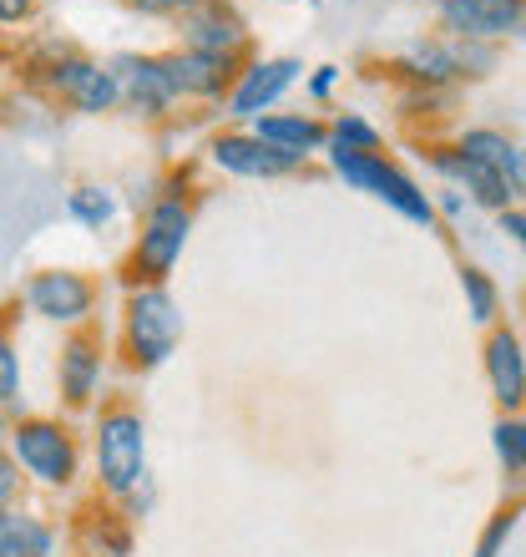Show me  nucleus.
Returning a JSON list of instances; mask_svg holds the SVG:
<instances>
[{
    "mask_svg": "<svg viewBox=\"0 0 526 557\" xmlns=\"http://www.w3.org/2000/svg\"><path fill=\"white\" fill-rule=\"evenodd\" d=\"M26 76L46 91V97L66 102L72 112H82V117H102V112H117V107H122L112 72H107L102 61L82 57L76 46L46 41L41 51L26 61Z\"/></svg>",
    "mask_w": 526,
    "mask_h": 557,
    "instance_id": "2",
    "label": "nucleus"
},
{
    "mask_svg": "<svg viewBox=\"0 0 526 557\" xmlns=\"http://www.w3.org/2000/svg\"><path fill=\"white\" fill-rule=\"evenodd\" d=\"M299 76H304V66H299L293 57H268V61L238 66L234 91L223 97V102H228V117L234 122H259L263 112H274V107L289 97Z\"/></svg>",
    "mask_w": 526,
    "mask_h": 557,
    "instance_id": "8",
    "label": "nucleus"
},
{
    "mask_svg": "<svg viewBox=\"0 0 526 557\" xmlns=\"http://www.w3.org/2000/svg\"><path fill=\"white\" fill-rule=\"evenodd\" d=\"M57 528L30 507H11L0 517V557H57Z\"/></svg>",
    "mask_w": 526,
    "mask_h": 557,
    "instance_id": "19",
    "label": "nucleus"
},
{
    "mask_svg": "<svg viewBox=\"0 0 526 557\" xmlns=\"http://www.w3.org/2000/svg\"><path fill=\"white\" fill-rule=\"evenodd\" d=\"M36 15V0H0V26H26Z\"/></svg>",
    "mask_w": 526,
    "mask_h": 557,
    "instance_id": "33",
    "label": "nucleus"
},
{
    "mask_svg": "<svg viewBox=\"0 0 526 557\" xmlns=\"http://www.w3.org/2000/svg\"><path fill=\"white\" fill-rule=\"evenodd\" d=\"M497 228L526 253V208H501V213H497Z\"/></svg>",
    "mask_w": 526,
    "mask_h": 557,
    "instance_id": "30",
    "label": "nucleus"
},
{
    "mask_svg": "<svg viewBox=\"0 0 526 557\" xmlns=\"http://www.w3.org/2000/svg\"><path fill=\"white\" fill-rule=\"evenodd\" d=\"M243 61L234 57H208V51H188L177 46L162 57V72H167V87H173L177 102H223L234 91V76Z\"/></svg>",
    "mask_w": 526,
    "mask_h": 557,
    "instance_id": "11",
    "label": "nucleus"
},
{
    "mask_svg": "<svg viewBox=\"0 0 526 557\" xmlns=\"http://www.w3.org/2000/svg\"><path fill=\"white\" fill-rule=\"evenodd\" d=\"M102 375H107V350L91 330H72L61 345L57 360V391L66 411H91L102 396Z\"/></svg>",
    "mask_w": 526,
    "mask_h": 557,
    "instance_id": "12",
    "label": "nucleus"
},
{
    "mask_svg": "<svg viewBox=\"0 0 526 557\" xmlns=\"http://www.w3.org/2000/svg\"><path fill=\"white\" fill-rule=\"evenodd\" d=\"M394 72L405 76L410 87H425V91H451L461 82V66H455V51L451 41H415L394 57Z\"/></svg>",
    "mask_w": 526,
    "mask_h": 557,
    "instance_id": "18",
    "label": "nucleus"
},
{
    "mask_svg": "<svg viewBox=\"0 0 526 557\" xmlns=\"http://www.w3.org/2000/svg\"><path fill=\"white\" fill-rule=\"evenodd\" d=\"M30 314H41L46 324H61V330H87L91 314H97V299H102V284L82 269H36L21 289Z\"/></svg>",
    "mask_w": 526,
    "mask_h": 557,
    "instance_id": "7",
    "label": "nucleus"
},
{
    "mask_svg": "<svg viewBox=\"0 0 526 557\" xmlns=\"http://www.w3.org/2000/svg\"><path fill=\"white\" fill-rule=\"evenodd\" d=\"M451 51H455L461 76H486L497 66V46H486V41H451Z\"/></svg>",
    "mask_w": 526,
    "mask_h": 557,
    "instance_id": "27",
    "label": "nucleus"
},
{
    "mask_svg": "<svg viewBox=\"0 0 526 557\" xmlns=\"http://www.w3.org/2000/svg\"><path fill=\"white\" fill-rule=\"evenodd\" d=\"M91 461H97V492L107 502H127L152 476L147 471V421L132 400H112L91 425Z\"/></svg>",
    "mask_w": 526,
    "mask_h": 557,
    "instance_id": "1",
    "label": "nucleus"
},
{
    "mask_svg": "<svg viewBox=\"0 0 526 557\" xmlns=\"http://www.w3.org/2000/svg\"><path fill=\"white\" fill-rule=\"evenodd\" d=\"M461 294H466V314L476 324H497V314H501V289H497V278L486 274L481 264H461Z\"/></svg>",
    "mask_w": 526,
    "mask_h": 557,
    "instance_id": "22",
    "label": "nucleus"
},
{
    "mask_svg": "<svg viewBox=\"0 0 526 557\" xmlns=\"http://www.w3.org/2000/svg\"><path fill=\"white\" fill-rule=\"evenodd\" d=\"M491 446H497L501 471H506L516 486H526V416H501V421L491 425Z\"/></svg>",
    "mask_w": 526,
    "mask_h": 557,
    "instance_id": "23",
    "label": "nucleus"
},
{
    "mask_svg": "<svg viewBox=\"0 0 526 557\" xmlns=\"http://www.w3.org/2000/svg\"><path fill=\"white\" fill-rule=\"evenodd\" d=\"M516 517H522V507H501L497 517H491V528L481 532V543H476V557H501V547L512 543V532H516Z\"/></svg>",
    "mask_w": 526,
    "mask_h": 557,
    "instance_id": "26",
    "label": "nucleus"
},
{
    "mask_svg": "<svg viewBox=\"0 0 526 557\" xmlns=\"http://www.w3.org/2000/svg\"><path fill=\"white\" fill-rule=\"evenodd\" d=\"M430 203H436V219L440 213H446V219H461V213H466V198H461L455 188H446L440 198H430Z\"/></svg>",
    "mask_w": 526,
    "mask_h": 557,
    "instance_id": "34",
    "label": "nucleus"
},
{
    "mask_svg": "<svg viewBox=\"0 0 526 557\" xmlns=\"http://www.w3.org/2000/svg\"><path fill=\"white\" fill-rule=\"evenodd\" d=\"M324 147H345V152H380L385 133L370 117H360V112H339V117L329 122V143Z\"/></svg>",
    "mask_w": 526,
    "mask_h": 557,
    "instance_id": "24",
    "label": "nucleus"
},
{
    "mask_svg": "<svg viewBox=\"0 0 526 557\" xmlns=\"http://www.w3.org/2000/svg\"><path fill=\"white\" fill-rule=\"evenodd\" d=\"M183 46L188 51H208V57H234L243 61L249 51V26L228 0H203L183 15Z\"/></svg>",
    "mask_w": 526,
    "mask_h": 557,
    "instance_id": "16",
    "label": "nucleus"
},
{
    "mask_svg": "<svg viewBox=\"0 0 526 557\" xmlns=\"http://www.w3.org/2000/svg\"><path fill=\"white\" fill-rule=\"evenodd\" d=\"M481 366H486V385H491V400L501 406V416H522V406H526V345H522V335L506 330V324H491V330H486Z\"/></svg>",
    "mask_w": 526,
    "mask_h": 557,
    "instance_id": "14",
    "label": "nucleus"
},
{
    "mask_svg": "<svg viewBox=\"0 0 526 557\" xmlns=\"http://www.w3.org/2000/svg\"><path fill=\"white\" fill-rule=\"evenodd\" d=\"M440 30L451 41H486L497 46L501 36L526 30V0H436Z\"/></svg>",
    "mask_w": 526,
    "mask_h": 557,
    "instance_id": "9",
    "label": "nucleus"
},
{
    "mask_svg": "<svg viewBox=\"0 0 526 557\" xmlns=\"http://www.w3.org/2000/svg\"><path fill=\"white\" fill-rule=\"evenodd\" d=\"M127 5L142 15H177V21H183V15H188L192 5H203V0H127Z\"/></svg>",
    "mask_w": 526,
    "mask_h": 557,
    "instance_id": "29",
    "label": "nucleus"
},
{
    "mask_svg": "<svg viewBox=\"0 0 526 557\" xmlns=\"http://www.w3.org/2000/svg\"><path fill=\"white\" fill-rule=\"evenodd\" d=\"M11 461L21 476L51 492H72L82 476V441L61 416H21L11 421V441H5Z\"/></svg>",
    "mask_w": 526,
    "mask_h": 557,
    "instance_id": "4",
    "label": "nucleus"
},
{
    "mask_svg": "<svg viewBox=\"0 0 526 557\" xmlns=\"http://www.w3.org/2000/svg\"><path fill=\"white\" fill-rule=\"evenodd\" d=\"M82 543H87V557H132V517H122V507L117 512H87Z\"/></svg>",
    "mask_w": 526,
    "mask_h": 557,
    "instance_id": "21",
    "label": "nucleus"
},
{
    "mask_svg": "<svg viewBox=\"0 0 526 557\" xmlns=\"http://www.w3.org/2000/svg\"><path fill=\"white\" fill-rule=\"evenodd\" d=\"M107 72L117 82V97L127 112L137 117H167L177 107L173 87H167V72H162V57H142V51H122V57L107 61Z\"/></svg>",
    "mask_w": 526,
    "mask_h": 557,
    "instance_id": "13",
    "label": "nucleus"
},
{
    "mask_svg": "<svg viewBox=\"0 0 526 557\" xmlns=\"http://www.w3.org/2000/svg\"><path fill=\"white\" fill-rule=\"evenodd\" d=\"M208 162L228 177H253V183H274V177H289L304 168V158H293L284 147L263 143L253 133H218L208 143Z\"/></svg>",
    "mask_w": 526,
    "mask_h": 557,
    "instance_id": "10",
    "label": "nucleus"
},
{
    "mask_svg": "<svg viewBox=\"0 0 526 557\" xmlns=\"http://www.w3.org/2000/svg\"><path fill=\"white\" fill-rule=\"evenodd\" d=\"M249 133L309 162L314 152H324V143H329V122L309 117V112H263V117L253 122Z\"/></svg>",
    "mask_w": 526,
    "mask_h": 557,
    "instance_id": "17",
    "label": "nucleus"
},
{
    "mask_svg": "<svg viewBox=\"0 0 526 557\" xmlns=\"http://www.w3.org/2000/svg\"><path fill=\"white\" fill-rule=\"evenodd\" d=\"M26 396V375H21V350H15V330L11 320L0 314V411L21 406Z\"/></svg>",
    "mask_w": 526,
    "mask_h": 557,
    "instance_id": "25",
    "label": "nucleus"
},
{
    "mask_svg": "<svg viewBox=\"0 0 526 557\" xmlns=\"http://www.w3.org/2000/svg\"><path fill=\"white\" fill-rule=\"evenodd\" d=\"M339 66H314V76H309V97H314V102H329V97H335V87H339Z\"/></svg>",
    "mask_w": 526,
    "mask_h": 557,
    "instance_id": "31",
    "label": "nucleus"
},
{
    "mask_svg": "<svg viewBox=\"0 0 526 557\" xmlns=\"http://www.w3.org/2000/svg\"><path fill=\"white\" fill-rule=\"evenodd\" d=\"M117 213H122V198H117V188H107V183H76V188L66 193V219L82 223L87 234L112 228Z\"/></svg>",
    "mask_w": 526,
    "mask_h": 557,
    "instance_id": "20",
    "label": "nucleus"
},
{
    "mask_svg": "<svg viewBox=\"0 0 526 557\" xmlns=\"http://www.w3.org/2000/svg\"><path fill=\"white\" fill-rule=\"evenodd\" d=\"M188 234H192L188 193L177 183H167L142 213L137 244L127 253V284H167V274H173L183 249H188Z\"/></svg>",
    "mask_w": 526,
    "mask_h": 557,
    "instance_id": "3",
    "label": "nucleus"
},
{
    "mask_svg": "<svg viewBox=\"0 0 526 557\" xmlns=\"http://www.w3.org/2000/svg\"><path fill=\"white\" fill-rule=\"evenodd\" d=\"M324 152H329L335 177H345L354 193H370L375 203L394 208L400 219L421 223V228H436V203H430V193H425L400 162H390L385 152H345V147H324Z\"/></svg>",
    "mask_w": 526,
    "mask_h": 557,
    "instance_id": "6",
    "label": "nucleus"
},
{
    "mask_svg": "<svg viewBox=\"0 0 526 557\" xmlns=\"http://www.w3.org/2000/svg\"><path fill=\"white\" fill-rule=\"evenodd\" d=\"M82 557H87V553H82Z\"/></svg>",
    "mask_w": 526,
    "mask_h": 557,
    "instance_id": "36",
    "label": "nucleus"
},
{
    "mask_svg": "<svg viewBox=\"0 0 526 557\" xmlns=\"http://www.w3.org/2000/svg\"><path fill=\"white\" fill-rule=\"evenodd\" d=\"M183 345V309L167 284H132L122 305V355L132 370L167 366Z\"/></svg>",
    "mask_w": 526,
    "mask_h": 557,
    "instance_id": "5",
    "label": "nucleus"
},
{
    "mask_svg": "<svg viewBox=\"0 0 526 557\" xmlns=\"http://www.w3.org/2000/svg\"><path fill=\"white\" fill-rule=\"evenodd\" d=\"M501 173H506V183H512L516 198H526V143L512 147V158H506V168H501Z\"/></svg>",
    "mask_w": 526,
    "mask_h": 557,
    "instance_id": "32",
    "label": "nucleus"
},
{
    "mask_svg": "<svg viewBox=\"0 0 526 557\" xmlns=\"http://www.w3.org/2000/svg\"><path fill=\"white\" fill-rule=\"evenodd\" d=\"M5 441H11V411H0V451H5Z\"/></svg>",
    "mask_w": 526,
    "mask_h": 557,
    "instance_id": "35",
    "label": "nucleus"
},
{
    "mask_svg": "<svg viewBox=\"0 0 526 557\" xmlns=\"http://www.w3.org/2000/svg\"><path fill=\"white\" fill-rule=\"evenodd\" d=\"M430 168H436L446 183H455V193H466L476 208H486V213H501V208H516V193L512 183L497 173V168H486V162L466 158L461 147H430Z\"/></svg>",
    "mask_w": 526,
    "mask_h": 557,
    "instance_id": "15",
    "label": "nucleus"
},
{
    "mask_svg": "<svg viewBox=\"0 0 526 557\" xmlns=\"http://www.w3.org/2000/svg\"><path fill=\"white\" fill-rule=\"evenodd\" d=\"M21 492H26V476L11 461V451H0V517L11 512V507H21Z\"/></svg>",
    "mask_w": 526,
    "mask_h": 557,
    "instance_id": "28",
    "label": "nucleus"
}]
</instances>
